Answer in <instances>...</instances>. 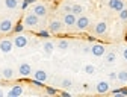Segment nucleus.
<instances>
[{
  "instance_id": "nucleus-1",
  "label": "nucleus",
  "mask_w": 127,
  "mask_h": 97,
  "mask_svg": "<svg viewBox=\"0 0 127 97\" xmlns=\"http://www.w3.org/2000/svg\"><path fill=\"white\" fill-rule=\"evenodd\" d=\"M38 23H39V17L35 12H29L23 20V24L26 27H35V26H38Z\"/></svg>"
},
{
  "instance_id": "nucleus-2",
  "label": "nucleus",
  "mask_w": 127,
  "mask_h": 97,
  "mask_svg": "<svg viewBox=\"0 0 127 97\" xmlns=\"http://www.w3.org/2000/svg\"><path fill=\"white\" fill-rule=\"evenodd\" d=\"M12 41H14V46L17 47V48H24V47L27 46V43H29L27 37L23 34V32H21V34H17V35H15Z\"/></svg>"
},
{
  "instance_id": "nucleus-3",
  "label": "nucleus",
  "mask_w": 127,
  "mask_h": 97,
  "mask_svg": "<svg viewBox=\"0 0 127 97\" xmlns=\"http://www.w3.org/2000/svg\"><path fill=\"white\" fill-rule=\"evenodd\" d=\"M89 24H91V21H89V18L86 17V15H80V17H77V20H76V27H77L79 30L88 29Z\"/></svg>"
},
{
  "instance_id": "nucleus-4",
  "label": "nucleus",
  "mask_w": 127,
  "mask_h": 97,
  "mask_svg": "<svg viewBox=\"0 0 127 97\" xmlns=\"http://www.w3.org/2000/svg\"><path fill=\"white\" fill-rule=\"evenodd\" d=\"M14 29V21L11 18H3L0 21V32L2 34H8V32H12Z\"/></svg>"
},
{
  "instance_id": "nucleus-5",
  "label": "nucleus",
  "mask_w": 127,
  "mask_h": 97,
  "mask_svg": "<svg viewBox=\"0 0 127 97\" xmlns=\"http://www.w3.org/2000/svg\"><path fill=\"white\" fill-rule=\"evenodd\" d=\"M91 53H92L94 56H97V58L103 56V55L106 53V47H104V44H100V43H94V46L91 47Z\"/></svg>"
},
{
  "instance_id": "nucleus-6",
  "label": "nucleus",
  "mask_w": 127,
  "mask_h": 97,
  "mask_svg": "<svg viewBox=\"0 0 127 97\" xmlns=\"http://www.w3.org/2000/svg\"><path fill=\"white\" fill-rule=\"evenodd\" d=\"M76 20H77L76 14L67 12L65 15H64V18H62V23L65 24V26H68V27H73V26H76Z\"/></svg>"
},
{
  "instance_id": "nucleus-7",
  "label": "nucleus",
  "mask_w": 127,
  "mask_h": 97,
  "mask_svg": "<svg viewBox=\"0 0 127 97\" xmlns=\"http://www.w3.org/2000/svg\"><path fill=\"white\" fill-rule=\"evenodd\" d=\"M12 48H14V41L12 40L5 38V40L0 41V50H2L3 53H11Z\"/></svg>"
},
{
  "instance_id": "nucleus-8",
  "label": "nucleus",
  "mask_w": 127,
  "mask_h": 97,
  "mask_svg": "<svg viewBox=\"0 0 127 97\" xmlns=\"http://www.w3.org/2000/svg\"><path fill=\"white\" fill-rule=\"evenodd\" d=\"M95 91L98 94H107L110 91V84L106 82V80H100V82L95 85Z\"/></svg>"
},
{
  "instance_id": "nucleus-9",
  "label": "nucleus",
  "mask_w": 127,
  "mask_h": 97,
  "mask_svg": "<svg viewBox=\"0 0 127 97\" xmlns=\"http://www.w3.org/2000/svg\"><path fill=\"white\" fill-rule=\"evenodd\" d=\"M18 73L21 77H27L32 74V67H30V64L27 62H21L20 65H18Z\"/></svg>"
},
{
  "instance_id": "nucleus-10",
  "label": "nucleus",
  "mask_w": 127,
  "mask_h": 97,
  "mask_svg": "<svg viewBox=\"0 0 127 97\" xmlns=\"http://www.w3.org/2000/svg\"><path fill=\"white\" fill-rule=\"evenodd\" d=\"M107 5H109L110 9H114V11H117V12H120L121 9L126 8V6H124V0H109Z\"/></svg>"
},
{
  "instance_id": "nucleus-11",
  "label": "nucleus",
  "mask_w": 127,
  "mask_h": 97,
  "mask_svg": "<svg viewBox=\"0 0 127 97\" xmlns=\"http://www.w3.org/2000/svg\"><path fill=\"white\" fill-rule=\"evenodd\" d=\"M62 26H64L62 21L53 20V21H50V24H49V30L52 32V34H59V32L62 30Z\"/></svg>"
},
{
  "instance_id": "nucleus-12",
  "label": "nucleus",
  "mask_w": 127,
  "mask_h": 97,
  "mask_svg": "<svg viewBox=\"0 0 127 97\" xmlns=\"http://www.w3.org/2000/svg\"><path fill=\"white\" fill-rule=\"evenodd\" d=\"M94 32L97 35H104L106 32H107V23L106 21H98L97 24L94 26Z\"/></svg>"
},
{
  "instance_id": "nucleus-13",
  "label": "nucleus",
  "mask_w": 127,
  "mask_h": 97,
  "mask_svg": "<svg viewBox=\"0 0 127 97\" xmlns=\"http://www.w3.org/2000/svg\"><path fill=\"white\" fill-rule=\"evenodd\" d=\"M32 12H35L38 17L41 18V17H45V15H47V8L44 5H41V3H36L33 6V11H32Z\"/></svg>"
},
{
  "instance_id": "nucleus-14",
  "label": "nucleus",
  "mask_w": 127,
  "mask_h": 97,
  "mask_svg": "<svg viewBox=\"0 0 127 97\" xmlns=\"http://www.w3.org/2000/svg\"><path fill=\"white\" fill-rule=\"evenodd\" d=\"M23 87L21 85H14L11 90H9V93H8V96L9 97H18V96H21L23 94Z\"/></svg>"
},
{
  "instance_id": "nucleus-15",
  "label": "nucleus",
  "mask_w": 127,
  "mask_h": 97,
  "mask_svg": "<svg viewBox=\"0 0 127 97\" xmlns=\"http://www.w3.org/2000/svg\"><path fill=\"white\" fill-rule=\"evenodd\" d=\"M33 79H38V80H41V82H45V80L49 79V74H47V71H44V70H36L33 73Z\"/></svg>"
},
{
  "instance_id": "nucleus-16",
  "label": "nucleus",
  "mask_w": 127,
  "mask_h": 97,
  "mask_svg": "<svg viewBox=\"0 0 127 97\" xmlns=\"http://www.w3.org/2000/svg\"><path fill=\"white\" fill-rule=\"evenodd\" d=\"M42 50H44L45 55H52L53 50H55V44H53L52 41H45V43L42 44Z\"/></svg>"
},
{
  "instance_id": "nucleus-17",
  "label": "nucleus",
  "mask_w": 127,
  "mask_h": 97,
  "mask_svg": "<svg viewBox=\"0 0 127 97\" xmlns=\"http://www.w3.org/2000/svg\"><path fill=\"white\" fill-rule=\"evenodd\" d=\"M2 77H3L5 80H11V79L14 77V70H12L11 67H5V68L2 70Z\"/></svg>"
},
{
  "instance_id": "nucleus-18",
  "label": "nucleus",
  "mask_w": 127,
  "mask_h": 97,
  "mask_svg": "<svg viewBox=\"0 0 127 97\" xmlns=\"http://www.w3.org/2000/svg\"><path fill=\"white\" fill-rule=\"evenodd\" d=\"M104 61L107 64H114L117 61V53L115 52H107V53H104Z\"/></svg>"
},
{
  "instance_id": "nucleus-19",
  "label": "nucleus",
  "mask_w": 127,
  "mask_h": 97,
  "mask_svg": "<svg viewBox=\"0 0 127 97\" xmlns=\"http://www.w3.org/2000/svg\"><path fill=\"white\" fill-rule=\"evenodd\" d=\"M5 6L8 9H17L18 8V0H5Z\"/></svg>"
},
{
  "instance_id": "nucleus-20",
  "label": "nucleus",
  "mask_w": 127,
  "mask_h": 97,
  "mask_svg": "<svg viewBox=\"0 0 127 97\" xmlns=\"http://www.w3.org/2000/svg\"><path fill=\"white\" fill-rule=\"evenodd\" d=\"M117 79L120 80V82L126 84V82H127V70H121V71H118V73H117Z\"/></svg>"
},
{
  "instance_id": "nucleus-21",
  "label": "nucleus",
  "mask_w": 127,
  "mask_h": 97,
  "mask_svg": "<svg viewBox=\"0 0 127 97\" xmlns=\"http://www.w3.org/2000/svg\"><path fill=\"white\" fill-rule=\"evenodd\" d=\"M58 47L61 48V50H67V48L70 47V43H68L67 40H61V41L58 43Z\"/></svg>"
},
{
  "instance_id": "nucleus-22",
  "label": "nucleus",
  "mask_w": 127,
  "mask_h": 97,
  "mask_svg": "<svg viewBox=\"0 0 127 97\" xmlns=\"http://www.w3.org/2000/svg\"><path fill=\"white\" fill-rule=\"evenodd\" d=\"M24 27H26V26H24L23 23H17V24H15V26H14V29H12V32H15V34H21V32L24 30Z\"/></svg>"
},
{
  "instance_id": "nucleus-23",
  "label": "nucleus",
  "mask_w": 127,
  "mask_h": 97,
  "mask_svg": "<svg viewBox=\"0 0 127 97\" xmlns=\"http://www.w3.org/2000/svg\"><path fill=\"white\" fill-rule=\"evenodd\" d=\"M71 12H73V14H76V15H80V14L83 12V8H82L80 5H73Z\"/></svg>"
},
{
  "instance_id": "nucleus-24",
  "label": "nucleus",
  "mask_w": 127,
  "mask_h": 97,
  "mask_svg": "<svg viewBox=\"0 0 127 97\" xmlns=\"http://www.w3.org/2000/svg\"><path fill=\"white\" fill-rule=\"evenodd\" d=\"M95 71H97V68H95L94 65H91V64L85 65V73H86V74H94Z\"/></svg>"
},
{
  "instance_id": "nucleus-25",
  "label": "nucleus",
  "mask_w": 127,
  "mask_h": 97,
  "mask_svg": "<svg viewBox=\"0 0 127 97\" xmlns=\"http://www.w3.org/2000/svg\"><path fill=\"white\" fill-rule=\"evenodd\" d=\"M38 37H41V38H49L50 37V30H39L38 32Z\"/></svg>"
},
{
  "instance_id": "nucleus-26",
  "label": "nucleus",
  "mask_w": 127,
  "mask_h": 97,
  "mask_svg": "<svg viewBox=\"0 0 127 97\" xmlns=\"http://www.w3.org/2000/svg\"><path fill=\"white\" fill-rule=\"evenodd\" d=\"M71 85H73V80H71V79H64V80H62V87H64V88H70Z\"/></svg>"
},
{
  "instance_id": "nucleus-27",
  "label": "nucleus",
  "mask_w": 127,
  "mask_h": 97,
  "mask_svg": "<svg viewBox=\"0 0 127 97\" xmlns=\"http://www.w3.org/2000/svg\"><path fill=\"white\" fill-rule=\"evenodd\" d=\"M118 14H120V18H121L123 21H126V20H127V9H126V8H124V9H121Z\"/></svg>"
},
{
  "instance_id": "nucleus-28",
  "label": "nucleus",
  "mask_w": 127,
  "mask_h": 97,
  "mask_svg": "<svg viewBox=\"0 0 127 97\" xmlns=\"http://www.w3.org/2000/svg\"><path fill=\"white\" fill-rule=\"evenodd\" d=\"M30 84H32V85H35V87H38V88H42V87H44V82H41V80H38V79L30 80Z\"/></svg>"
},
{
  "instance_id": "nucleus-29",
  "label": "nucleus",
  "mask_w": 127,
  "mask_h": 97,
  "mask_svg": "<svg viewBox=\"0 0 127 97\" xmlns=\"http://www.w3.org/2000/svg\"><path fill=\"white\" fill-rule=\"evenodd\" d=\"M32 3H35V0H23V3H21V9H27L29 5Z\"/></svg>"
},
{
  "instance_id": "nucleus-30",
  "label": "nucleus",
  "mask_w": 127,
  "mask_h": 97,
  "mask_svg": "<svg viewBox=\"0 0 127 97\" xmlns=\"http://www.w3.org/2000/svg\"><path fill=\"white\" fill-rule=\"evenodd\" d=\"M45 93L49 94V96H55V94H58V91H56L55 88H52V87H45Z\"/></svg>"
},
{
  "instance_id": "nucleus-31",
  "label": "nucleus",
  "mask_w": 127,
  "mask_h": 97,
  "mask_svg": "<svg viewBox=\"0 0 127 97\" xmlns=\"http://www.w3.org/2000/svg\"><path fill=\"white\" fill-rule=\"evenodd\" d=\"M109 79H110V80H115V79H117V71H110V73H109Z\"/></svg>"
},
{
  "instance_id": "nucleus-32",
  "label": "nucleus",
  "mask_w": 127,
  "mask_h": 97,
  "mask_svg": "<svg viewBox=\"0 0 127 97\" xmlns=\"http://www.w3.org/2000/svg\"><path fill=\"white\" fill-rule=\"evenodd\" d=\"M109 93H112V94H115V96H121V88H115V90H112V91H109Z\"/></svg>"
},
{
  "instance_id": "nucleus-33",
  "label": "nucleus",
  "mask_w": 127,
  "mask_h": 97,
  "mask_svg": "<svg viewBox=\"0 0 127 97\" xmlns=\"http://www.w3.org/2000/svg\"><path fill=\"white\" fill-rule=\"evenodd\" d=\"M71 8H73V6H70V5H65V6H64V11H65V12H71Z\"/></svg>"
},
{
  "instance_id": "nucleus-34",
  "label": "nucleus",
  "mask_w": 127,
  "mask_h": 97,
  "mask_svg": "<svg viewBox=\"0 0 127 97\" xmlns=\"http://www.w3.org/2000/svg\"><path fill=\"white\" fill-rule=\"evenodd\" d=\"M123 58L127 61V47H124V48H123Z\"/></svg>"
},
{
  "instance_id": "nucleus-35",
  "label": "nucleus",
  "mask_w": 127,
  "mask_h": 97,
  "mask_svg": "<svg viewBox=\"0 0 127 97\" xmlns=\"http://www.w3.org/2000/svg\"><path fill=\"white\" fill-rule=\"evenodd\" d=\"M121 96H127V87H123L121 88Z\"/></svg>"
},
{
  "instance_id": "nucleus-36",
  "label": "nucleus",
  "mask_w": 127,
  "mask_h": 97,
  "mask_svg": "<svg viewBox=\"0 0 127 97\" xmlns=\"http://www.w3.org/2000/svg\"><path fill=\"white\" fill-rule=\"evenodd\" d=\"M83 53H91V47H83Z\"/></svg>"
},
{
  "instance_id": "nucleus-37",
  "label": "nucleus",
  "mask_w": 127,
  "mask_h": 97,
  "mask_svg": "<svg viewBox=\"0 0 127 97\" xmlns=\"http://www.w3.org/2000/svg\"><path fill=\"white\" fill-rule=\"evenodd\" d=\"M61 94H62V96H64V97H70V93H67V91H62V93H61Z\"/></svg>"
},
{
  "instance_id": "nucleus-38",
  "label": "nucleus",
  "mask_w": 127,
  "mask_h": 97,
  "mask_svg": "<svg viewBox=\"0 0 127 97\" xmlns=\"http://www.w3.org/2000/svg\"><path fill=\"white\" fill-rule=\"evenodd\" d=\"M88 40H89L91 43H95V37H88Z\"/></svg>"
},
{
  "instance_id": "nucleus-39",
  "label": "nucleus",
  "mask_w": 127,
  "mask_h": 97,
  "mask_svg": "<svg viewBox=\"0 0 127 97\" xmlns=\"http://www.w3.org/2000/svg\"><path fill=\"white\" fill-rule=\"evenodd\" d=\"M3 94H5V93H3V90H0V97H2Z\"/></svg>"
},
{
  "instance_id": "nucleus-40",
  "label": "nucleus",
  "mask_w": 127,
  "mask_h": 97,
  "mask_svg": "<svg viewBox=\"0 0 127 97\" xmlns=\"http://www.w3.org/2000/svg\"><path fill=\"white\" fill-rule=\"evenodd\" d=\"M126 41H127V34H126Z\"/></svg>"
},
{
  "instance_id": "nucleus-41",
  "label": "nucleus",
  "mask_w": 127,
  "mask_h": 97,
  "mask_svg": "<svg viewBox=\"0 0 127 97\" xmlns=\"http://www.w3.org/2000/svg\"><path fill=\"white\" fill-rule=\"evenodd\" d=\"M55 2H58V0H55Z\"/></svg>"
}]
</instances>
